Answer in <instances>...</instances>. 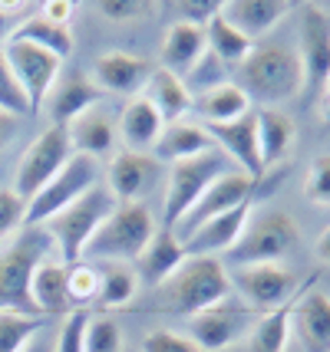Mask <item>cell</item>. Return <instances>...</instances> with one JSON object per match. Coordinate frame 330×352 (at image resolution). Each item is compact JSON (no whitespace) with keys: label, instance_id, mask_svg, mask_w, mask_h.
Masks as SVG:
<instances>
[{"label":"cell","instance_id":"obj_11","mask_svg":"<svg viewBox=\"0 0 330 352\" xmlns=\"http://www.w3.org/2000/svg\"><path fill=\"white\" fill-rule=\"evenodd\" d=\"M258 309L245 307V303H231L221 300L215 307L202 309L189 316V339L195 342L198 352H221L228 346H235L241 336H248L258 322Z\"/></svg>","mask_w":330,"mask_h":352},{"label":"cell","instance_id":"obj_36","mask_svg":"<svg viewBox=\"0 0 330 352\" xmlns=\"http://www.w3.org/2000/svg\"><path fill=\"white\" fill-rule=\"evenodd\" d=\"M66 293H70V307L73 309H86V303H96L99 267H93L90 261L70 263V270H66Z\"/></svg>","mask_w":330,"mask_h":352},{"label":"cell","instance_id":"obj_21","mask_svg":"<svg viewBox=\"0 0 330 352\" xmlns=\"http://www.w3.org/2000/svg\"><path fill=\"white\" fill-rule=\"evenodd\" d=\"M291 10H294V3H287V0H228V3H221V16L238 33H245L251 43H258L265 33L274 30Z\"/></svg>","mask_w":330,"mask_h":352},{"label":"cell","instance_id":"obj_39","mask_svg":"<svg viewBox=\"0 0 330 352\" xmlns=\"http://www.w3.org/2000/svg\"><path fill=\"white\" fill-rule=\"evenodd\" d=\"M304 195L311 204L330 208V152L317 155L307 165V178H304Z\"/></svg>","mask_w":330,"mask_h":352},{"label":"cell","instance_id":"obj_16","mask_svg":"<svg viewBox=\"0 0 330 352\" xmlns=\"http://www.w3.org/2000/svg\"><path fill=\"white\" fill-rule=\"evenodd\" d=\"M212 142L218 145L221 152L228 155V162H235L238 171L251 175L254 182L265 178L261 168V152H258V116L245 112L235 122H221V125H205Z\"/></svg>","mask_w":330,"mask_h":352},{"label":"cell","instance_id":"obj_48","mask_svg":"<svg viewBox=\"0 0 330 352\" xmlns=\"http://www.w3.org/2000/svg\"><path fill=\"white\" fill-rule=\"evenodd\" d=\"M70 14H73V3H66V0H50V3H43V16L53 20V23H63L66 27Z\"/></svg>","mask_w":330,"mask_h":352},{"label":"cell","instance_id":"obj_43","mask_svg":"<svg viewBox=\"0 0 330 352\" xmlns=\"http://www.w3.org/2000/svg\"><path fill=\"white\" fill-rule=\"evenodd\" d=\"M23 211H27V201L17 198L14 188H0V241L23 224Z\"/></svg>","mask_w":330,"mask_h":352},{"label":"cell","instance_id":"obj_9","mask_svg":"<svg viewBox=\"0 0 330 352\" xmlns=\"http://www.w3.org/2000/svg\"><path fill=\"white\" fill-rule=\"evenodd\" d=\"M298 60L304 69V102L317 106L330 89V10L307 3L300 14Z\"/></svg>","mask_w":330,"mask_h":352},{"label":"cell","instance_id":"obj_42","mask_svg":"<svg viewBox=\"0 0 330 352\" xmlns=\"http://www.w3.org/2000/svg\"><path fill=\"white\" fill-rule=\"evenodd\" d=\"M182 23H192V27H208L215 16L221 14V0H175L169 3Z\"/></svg>","mask_w":330,"mask_h":352},{"label":"cell","instance_id":"obj_18","mask_svg":"<svg viewBox=\"0 0 330 352\" xmlns=\"http://www.w3.org/2000/svg\"><path fill=\"white\" fill-rule=\"evenodd\" d=\"M152 63L142 60V56H132V53H103L93 60V69H90V79L103 92H119V96H142L145 82L152 76Z\"/></svg>","mask_w":330,"mask_h":352},{"label":"cell","instance_id":"obj_50","mask_svg":"<svg viewBox=\"0 0 330 352\" xmlns=\"http://www.w3.org/2000/svg\"><path fill=\"white\" fill-rule=\"evenodd\" d=\"M314 254H317V261L330 267V228L320 230V237H317V244H314Z\"/></svg>","mask_w":330,"mask_h":352},{"label":"cell","instance_id":"obj_10","mask_svg":"<svg viewBox=\"0 0 330 352\" xmlns=\"http://www.w3.org/2000/svg\"><path fill=\"white\" fill-rule=\"evenodd\" d=\"M70 158H73V145H70L66 129L63 125H47L30 142V148L23 152L20 165H17V178H14L17 198H23V201L37 198L60 175V168H63Z\"/></svg>","mask_w":330,"mask_h":352},{"label":"cell","instance_id":"obj_29","mask_svg":"<svg viewBox=\"0 0 330 352\" xmlns=\"http://www.w3.org/2000/svg\"><path fill=\"white\" fill-rule=\"evenodd\" d=\"M192 109L202 116L205 125H221V122H235L245 112H251V99L245 96V89L238 82H221L215 89L202 92L192 99Z\"/></svg>","mask_w":330,"mask_h":352},{"label":"cell","instance_id":"obj_3","mask_svg":"<svg viewBox=\"0 0 330 352\" xmlns=\"http://www.w3.org/2000/svg\"><path fill=\"white\" fill-rule=\"evenodd\" d=\"M50 254H53V241L43 228H23L7 250H0V313L40 316L30 296V280L40 261H47Z\"/></svg>","mask_w":330,"mask_h":352},{"label":"cell","instance_id":"obj_41","mask_svg":"<svg viewBox=\"0 0 330 352\" xmlns=\"http://www.w3.org/2000/svg\"><path fill=\"white\" fill-rule=\"evenodd\" d=\"M90 320H93L90 309H73V313H66L63 326H60V333H56V352H83Z\"/></svg>","mask_w":330,"mask_h":352},{"label":"cell","instance_id":"obj_4","mask_svg":"<svg viewBox=\"0 0 330 352\" xmlns=\"http://www.w3.org/2000/svg\"><path fill=\"white\" fill-rule=\"evenodd\" d=\"M156 217L142 201H123V204L112 208V214L90 237V244L83 250V261H139V254L156 237Z\"/></svg>","mask_w":330,"mask_h":352},{"label":"cell","instance_id":"obj_13","mask_svg":"<svg viewBox=\"0 0 330 352\" xmlns=\"http://www.w3.org/2000/svg\"><path fill=\"white\" fill-rule=\"evenodd\" d=\"M231 290L245 300V307L258 309V313H271V309L284 307L294 293L300 290L294 274L284 263H248V267H235L228 270Z\"/></svg>","mask_w":330,"mask_h":352},{"label":"cell","instance_id":"obj_47","mask_svg":"<svg viewBox=\"0 0 330 352\" xmlns=\"http://www.w3.org/2000/svg\"><path fill=\"white\" fill-rule=\"evenodd\" d=\"M20 352H56V336H53V329L43 326V329H40V333H37V336H33Z\"/></svg>","mask_w":330,"mask_h":352},{"label":"cell","instance_id":"obj_51","mask_svg":"<svg viewBox=\"0 0 330 352\" xmlns=\"http://www.w3.org/2000/svg\"><path fill=\"white\" fill-rule=\"evenodd\" d=\"M324 96H330V89H327V92H324Z\"/></svg>","mask_w":330,"mask_h":352},{"label":"cell","instance_id":"obj_2","mask_svg":"<svg viewBox=\"0 0 330 352\" xmlns=\"http://www.w3.org/2000/svg\"><path fill=\"white\" fill-rule=\"evenodd\" d=\"M158 309H169L175 316H195L202 309L228 300L231 280L221 257H185V263L158 287Z\"/></svg>","mask_w":330,"mask_h":352},{"label":"cell","instance_id":"obj_32","mask_svg":"<svg viewBox=\"0 0 330 352\" xmlns=\"http://www.w3.org/2000/svg\"><path fill=\"white\" fill-rule=\"evenodd\" d=\"M10 40H27V43L40 46V50H47L53 56H60V60H66V56L73 53V33H70V27L53 23V20H47L43 14L27 16V20L17 27V33Z\"/></svg>","mask_w":330,"mask_h":352},{"label":"cell","instance_id":"obj_26","mask_svg":"<svg viewBox=\"0 0 330 352\" xmlns=\"http://www.w3.org/2000/svg\"><path fill=\"white\" fill-rule=\"evenodd\" d=\"M116 129H119V138L126 142L129 152L149 155V148H156V142H158V135H162L165 122H162V116H158L156 106H152L145 96H132L126 102V109H123Z\"/></svg>","mask_w":330,"mask_h":352},{"label":"cell","instance_id":"obj_20","mask_svg":"<svg viewBox=\"0 0 330 352\" xmlns=\"http://www.w3.org/2000/svg\"><path fill=\"white\" fill-rule=\"evenodd\" d=\"M103 96H106V92L99 89L90 76L73 73V76L56 79V82H53L47 102H43V112L50 116V125H63L66 129V125L73 122L76 116H83L86 109L99 106Z\"/></svg>","mask_w":330,"mask_h":352},{"label":"cell","instance_id":"obj_14","mask_svg":"<svg viewBox=\"0 0 330 352\" xmlns=\"http://www.w3.org/2000/svg\"><path fill=\"white\" fill-rule=\"evenodd\" d=\"M254 191H258V182H254L251 175H245V171H238V168L225 171L221 178H215V182L208 184V191L195 201V208H192L189 214L175 224L172 234L178 241H185L195 228H202L205 221H212V217L225 214V211H235L241 204L254 201Z\"/></svg>","mask_w":330,"mask_h":352},{"label":"cell","instance_id":"obj_31","mask_svg":"<svg viewBox=\"0 0 330 352\" xmlns=\"http://www.w3.org/2000/svg\"><path fill=\"white\" fill-rule=\"evenodd\" d=\"M294 300H298V293H294L284 307L258 316L254 329L248 333V352H287V342H291V313H294Z\"/></svg>","mask_w":330,"mask_h":352},{"label":"cell","instance_id":"obj_22","mask_svg":"<svg viewBox=\"0 0 330 352\" xmlns=\"http://www.w3.org/2000/svg\"><path fill=\"white\" fill-rule=\"evenodd\" d=\"M66 135H70V145H73V152L76 155L103 158V155H110L112 148H116L119 129H116V122H112L110 109L93 106L66 125Z\"/></svg>","mask_w":330,"mask_h":352},{"label":"cell","instance_id":"obj_37","mask_svg":"<svg viewBox=\"0 0 330 352\" xmlns=\"http://www.w3.org/2000/svg\"><path fill=\"white\" fill-rule=\"evenodd\" d=\"M185 86H189V92H192V99L195 96H202V92H208V89H215V86H221V82H228V66L212 53V50H205L202 53V60L195 63L189 69V76L182 79Z\"/></svg>","mask_w":330,"mask_h":352},{"label":"cell","instance_id":"obj_33","mask_svg":"<svg viewBox=\"0 0 330 352\" xmlns=\"http://www.w3.org/2000/svg\"><path fill=\"white\" fill-rule=\"evenodd\" d=\"M205 40H208V50H212V53H215L225 66H235V69L241 66V60H245V56L254 50L251 40H248L245 33H238L221 14L215 16L208 27H205Z\"/></svg>","mask_w":330,"mask_h":352},{"label":"cell","instance_id":"obj_5","mask_svg":"<svg viewBox=\"0 0 330 352\" xmlns=\"http://www.w3.org/2000/svg\"><path fill=\"white\" fill-rule=\"evenodd\" d=\"M116 204H119V201L112 198L110 188L96 184V188H90L79 201H73L70 208H63L60 214H53L47 224H43V230L50 234L53 247H60V261H63L66 267L83 261V250L90 244V237H93L96 230H99V224L112 214Z\"/></svg>","mask_w":330,"mask_h":352},{"label":"cell","instance_id":"obj_25","mask_svg":"<svg viewBox=\"0 0 330 352\" xmlns=\"http://www.w3.org/2000/svg\"><path fill=\"white\" fill-rule=\"evenodd\" d=\"M66 270L70 267L63 261H56L53 254L47 261H40V267L33 270L30 296L40 316H66V313H73L70 293H66Z\"/></svg>","mask_w":330,"mask_h":352},{"label":"cell","instance_id":"obj_45","mask_svg":"<svg viewBox=\"0 0 330 352\" xmlns=\"http://www.w3.org/2000/svg\"><path fill=\"white\" fill-rule=\"evenodd\" d=\"M96 7H99V14L110 16V20H132V16L145 14L149 3H142V0H99Z\"/></svg>","mask_w":330,"mask_h":352},{"label":"cell","instance_id":"obj_1","mask_svg":"<svg viewBox=\"0 0 330 352\" xmlns=\"http://www.w3.org/2000/svg\"><path fill=\"white\" fill-rule=\"evenodd\" d=\"M238 86L261 109H278L304 92V69L298 50L284 43H254V50L238 66Z\"/></svg>","mask_w":330,"mask_h":352},{"label":"cell","instance_id":"obj_38","mask_svg":"<svg viewBox=\"0 0 330 352\" xmlns=\"http://www.w3.org/2000/svg\"><path fill=\"white\" fill-rule=\"evenodd\" d=\"M83 352H123V329L110 316H93L86 326Z\"/></svg>","mask_w":330,"mask_h":352},{"label":"cell","instance_id":"obj_8","mask_svg":"<svg viewBox=\"0 0 330 352\" xmlns=\"http://www.w3.org/2000/svg\"><path fill=\"white\" fill-rule=\"evenodd\" d=\"M99 182V162L90 155H76L66 162L60 175L37 195L27 201V211H23V228H43L53 214H60L63 208H70L73 201H79L90 188H96Z\"/></svg>","mask_w":330,"mask_h":352},{"label":"cell","instance_id":"obj_34","mask_svg":"<svg viewBox=\"0 0 330 352\" xmlns=\"http://www.w3.org/2000/svg\"><path fill=\"white\" fill-rule=\"evenodd\" d=\"M136 290H139V276L132 274L126 263H110L106 270H99L96 303L103 309H123L136 300Z\"/></svg>","mask_w":330,"mask_h":352},{"label":"cell","instance_id":"obj_24","mask_svg":"<svg viewBox=\"0 0 330 352\" xmlns=\"http://www.w3.org/2000/svg\"><path fill=\"white\" fill-rule=\"evenodd\" d=\"M205 50H208V40H205L202 27H192V23L175 20L172 27L165 30V40H162V50H158L162 69H169L178 79H185L192 66L202 60Z\"/></svg>","mask_w":330,"mask_h":352},{"label":"cell","instance_id":"obj_46","mask_svg":"<svg viewBox=\"0 0 330 352\" xmlns=\"http://www.w3.org/2000/svg\"><path fill=\"white\" fill-rule=\"evenodd\" d=\"M27 20V7H14V3H0V40L7 43L17 33V27Z\"/></svg>","mask_w":330,"mask_h":352},{"label":"cell","instance_id":"obj_30","mask_svg":"<svg viewBox=\"0 0 330 352\" xmlns=\"http://www.w3.org/2000/svg\"><path fill=\"white\" fill-rule=\"evenodd\" d=\"M142 96L156 106V112L162 116V122H178L185 112L192 109V92L189 86L182 82L178 76H172L169 69H162V66H156L152 69V76H149V82H145V89H142Z\"/></svg>","mask_w":330,"mask_h":352},{"label":"cell","instance_id":"obj_12","mask_svg":"<svg viewBox=\"0 0 330 352\" xmlns=\"http://www.w3.org/2000/svg\"><path fill=\"white\" fill-rule=\"evenodd\" d=\"M3 56L10 63V73H14L17 86L23 89L27 102H30V116L33 112H43L50 89L60 79L63 60L47 53V50H40V46L27 43V40H7L3 43Z\"/></svg>","mask_w":330,"mask_h":352},{"label":"cell","instance_id":"obj_19","mask_svg":"<svg viewBox=\"0 0 330 352\" xmlns=\"http://www.w3.org/2000/svg\"><path fill=\"white\" fill-rule=\"evenodd\" d=\"M158 175V162L145 152H129V148H119V152L110 155V168H106V188L112 191V198L119 201H139L149 184L156 182Z\"/></svg>","mask_w":330,"mask_h":352},{"label":"cell","instance_id":"obj_35","mask_svg":"<svg viewBox=\"0 0 330 352\" xmlns=\"http://www.w3.org/2000/svg\"><path fill=\"white\" fill-rule=\"evenodd\" d=\"M47 326L43 316H23V313H0V352H20L40 329Z\"/></svg>","mask_w":330,"mask_h":352},{"label":"cell","instance_id":"obj_49","mask_svg":"<svg viewBox=\"0 0 330 352\" xmlns=\"http://www.w3.org/2000/svg\"><path fill=\"white\" fill-rule=\"evenodd\" d=\"M14 132H17V116H10V112L0 109V152L7 148V142L14 138Z\"/></svg>","mask_w":330,"mask_h":352},{"label":"cell","instance_id":"obj_6","mask_svg":"<svg viewBox=\"0 0 330 352\" xmlns=\"http://www.w3.org/2000/svg\"><path fill=\"white\" fill-rule=\"evenodd\" d=\"M300 244V228L287 211H261L248 217L245 234L225 254V267H248V263H281Z\"/></svg>","mask_w":330,"mask_h":352},{"label":"cell","instance_id":"obj_17","mask_svg":"<svg viewBox=\"0 0 330 352\" xmlns=\"http://www.w3.org/2000/svg\"><path fill=\"white\" fill-rule=\"evenodd\" d=\"M251 204H241L235 211H225V214L212 217V221H205L202 228H195L182 241L185 247V257H225L231 247L238 244V237L245 234V224H248V217H251Z\"/></svg>","mask_w":330,"mask_h":352},{"label":"cell","instance_id":"obj_7","mask_svg":"<svg viewBox=\"0 0 330 352\" xmlns=\"http://www.w3.org/2000/svg\"><path fill=\"white\" fill-rule=\"evenodd\" d=\"M225 171H231L228 155L221 152L218 145L212 152L175 162L169 171V188H165V208H162V228L175 230V224L195 208V201L208 191V184L221 178Z\"/></svg>","mask_w":330,"mask_h":352},{"label":"cell","instance_id":"obj_28","mask_svg":"<svg viewBox=\"0 0 330 352\" xmlns=\"http://www.w3.org/2000/svg\"><path fill=\"white\" fill-rule=\"evenodd\" d=\"M185 263V247L182 241L175 237L172 230H156V237L149 241V247L139 254V276L142 283H149V287H162L169 276L178 270Z\"/></svg>","mask_w":330,"mask_h":352},{"label":"cell","instance_id":"obj_23","mask_svg":"<svg viewBox=\"0 0 330 352\" xmlns=\"http://www.w3.org/2000/svg\"><path fill=\"white\" fill-rule=\"evenodd\" d=\"M258 152H261V168L271 171L287 162L298 142V125L281 109H258Z\"/></svg>","mask_w":330,"mask_h":352},{"label":"cell","instance_id":"obj_27","mask_svg":"<svg viewBox=\"0 0 330 352\" xmlns=\"http://www.w3.org/2000/svg\"><path fill=\"white\" fill-rule=\"evenodd\" d=\"M215 148V142L208 135V129L198 122H185V119H178V122H169L162 129V135H158L156 148H152V158L156 162H185V158H195V155H205Z\"/></svg>","mask_w":330,"mask_h":352},{"label":"cell","instance_id":"obj_15","mask_svg":"<svg viewBox=\"0 0 330 352\" xmlns=\"http://www.w3.org/2000/svg\"><path fill=\"white\" fill-rule=\"evenodd\" d=\"M291 333L298 336L304 352H330V296L314 290V280H307L298 290Z\"/></svg>","mask_w":330,"mask_h":352},{"label":"cell","instance_id":"obj_40","mask_svg":"<svg viewBox=\"0 0 330 352\" xmlns=\"http://www.w3.org/2000/svg\"><path fill=\"white\" fill-rule=\"evenodd\" d=\"M0 109L3 112H10V116H30V102H27V96L23 89L17 86L14 73H10V63L3 56V50H0Z\"/></svg>","mask_w":330,"mask_h":352},{"label":"cell","instance_id":"obj_44","mask_svg":"<svg viewBox=\"0 0 330 352\" xmlns=\"http://www.w3.org/2000/svg\"><path fill=\"white\" fill-rule=\"evenodd\" d=\"M142 352H198L189 336H178L172 329H152L142 339Z\"/></svg>","mask_w":330,"mask_h":352}]
</instances>
